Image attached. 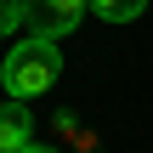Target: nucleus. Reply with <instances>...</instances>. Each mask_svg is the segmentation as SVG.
Listing matches in <instances>:
<instances>
[{
    "instance_id": "1",
    "label": "nucleus",
    "mask_w": 153,
    "mask_h": 153,
    "mask_svg": "<svg viewBox=\"0 0 153 153\" xmlns=\"http://www.w3.org/2000/svg\"><path fill=\"white\" fill-rule=\"evenodd\" d=\"M57 79H62V51H57V40L23 34V40L0 57V85H6L11 102H34V97H45Z\"/></svg>"
},
{
    "instance_id": "2",
    "label": "nucleus",
    "mask_w": 153,
    "mask_h": 153,
    "mask_svg": "<svg viewBox=\"0 0 153 153\" xmlns=\"http://www.w3.org/2000/svg\"><path fill=\"white\" fill-rule=\"evenodd\" d=\"M85 11H91V0H23V28L40 40H62L79 28Z\"/></svg>"
},
{
    "instance_id": "3",
    "label": "nucleus",
    "mask_w": 153,
    "mask_h": 153,
    "mask_svg": "<svg viewBox=\"0 0 153 153\" xmlns=\"http://www.w3.org/2000/svg\"><path fill=\"white\" fill-rule=\"evenodd\" d=\"M34 142V114L23 108V102H6L0 108V153H17Z\"/></svg>"
},
{
    "instance_id": "4",
    "label": "nucleus",
    "mask_w": 153,
    "mask_h": 153,
    "mask_svg": "<svg viewBox=\"0 0 153 153\" xmlns=\"http://www.w3.org/2000/svg\"><path fill=\"white\" fill-rule=\"evenodd\" d=\"M57 131H62V136L74 142V153H102V142H97V131H91V125H85L79 114H68V108L57 114Z\"/></svg>"
},
{
    "instance_id": "5",
    "label": "nucleus",
    "mask_w": 153,
    "mask_h": 153,
    "mask_svg": "<svg viewBox=\"0 0 153 153\" xmlns=\"http://www.w3.org/2000/svg\"><path fill=\"white\" fill-rule=\"evenodd\" d=\"M91 11H97L102 23H136V17L148 11V0H91Z\"/></svg>"
},
{
    "instance_id": "6",
    "label": "nucleus",
    "mask_w": 153,
    "mask_h": 153,
    "mask_svg": "<svg viewBox=\"0 0 153 153\" xmlns=\"http://www.w3.org/2000/svg\"><path fill=\"white\" fill-rule=\"evenodd\" d=\"M23 28V0H0V34H17Z\"/></svg>"
},
{
    "instance_id": "7",
    "label": "nucleus",
    "mask_w": 153,
    "mask_h": 153,
    "mask_svg": "<svg viewBox=\"0 0 153 153\" xmlns=\"http://www.w3.org/2000/svg\"><path fill=\"white\" fill-rule=\"evenodd\" d=\"M17 153H57V148H45V142H28V148H17Z\"/></svg>"
}]
</instances>
